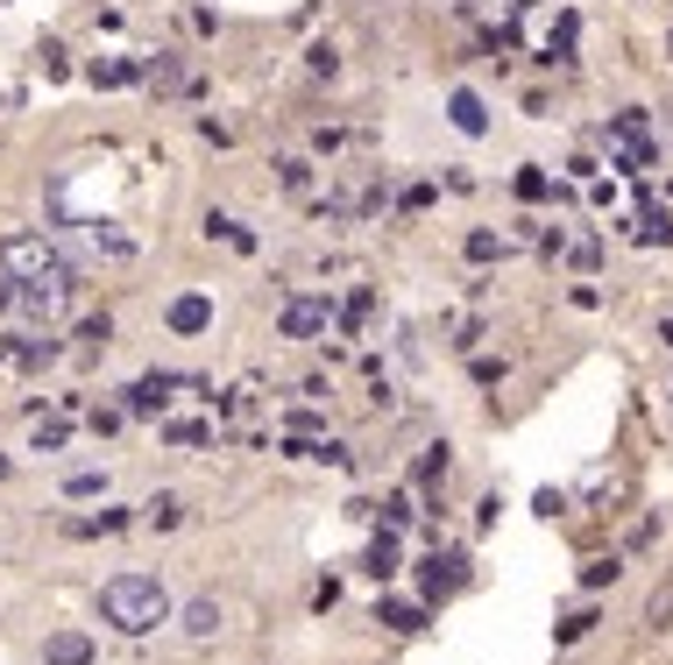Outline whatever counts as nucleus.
Returning <instances> with one entry per match:
<instances>
[{
  "mask_svg": "<svg viewBox=\"0 0 673 665\" xmlns=\"http://www.w3.org/2000/svg\"><path fill=\"white\" fill-rule=\"evenodd\" d=\"M100 616L113 623V631L142 637V631H157V623H170V595H164L157 574H113L100 588Z\"/></svg>",
  "mask_w": 673,
  "mask_h": 665,
  "instance_id": "f257e3e1",
  "label": "nucleus"
},
{
  "mask_svg": "<svg viewBox=\"0 0 673 665\" xmlns=\"http://www.w3.org/2000/svg\"><path fill=\"white\" fill-rule=\"evenodd\" d=\"M0 269H8L14 284H43V277H71L65 248H57L50 234H8V241H0Z\"/></svg>",
  "mask_w": 673,
  "mask_h": 665,
  "instance_id": "f03ea898",
  "label": "nucleus"
},
{
  "mask_svg": "<svg viewBox=\"0 0 673 665\" xmlns=\"http://www.w3.org/2000/svg\"><path fill=\"white\" fill-rule=\"evenodd\" d=\"M610 156H617L624 170H652V163H660V149H652L645 113H617V121H610Z\"/></svg>",
  "mask_w": 673,
  "mask_h": 665,
  "instance_id": "7ed1b4c3",
  "label": "nucleus"
},
{
  "mask_svg": "<svg viewBox=\"0 0 673 665\" xmlns=\"http://www.w3.org/2000/svg\"><path fill=\"white\" fill-rule=\"evenodd\" d=\"M326 326H334V305H326V298H291V305L277 311V332H284V340H319Z\"/></svg>",
  "mask_w": 673,
  "mask_h": 665,
  "instance_id": "20e7f679",
  "label": "nucleus"
},
{
  "mask_svg": "<svg viewBox=\"0 0 673 665\" xmlns=\"http://www.w3.org/2000/svg\"><path fill=\"white\" fill-rule=\"evenodd\" d=\"M71 290H79V277H43V284H14V298H22V311H36V319H57V311L71 305Z\"/></svg>",
  "mask_w": 673,
  "mask_h": 665,
  "instance_id": "39448f33",
  "label": "nucleus"
},
{
  "mask_svg": "<svg viewBox=\"0 0 673 665\" xmlns=\"http://www.w3.org/2000/svg\"><path fill=\"white\" fill-rule=\"evenodd\" d=\"M43 665H92V637H79V631H57V637L43 644Z\"/></svg>",
  "mask_w": 673,
  "mask_h": 665,
  "instance_id": "423d86ee",
  "label": "nucleus"
},
{
  "mask_svg": "<svg viewBox=\"0 0 673 665\" xmlns=\"http://www.w3.org/2000/svg\"><path fill=\"white\" fill-rule=\"evenodd\" d=\"M206 326H214V298H199V290H191V298L170 305V332H206Z\"/></svg>",
  "mask_w": 673,
  "mask_h": 665,
  "instance_id": "0eeeda50",
  "label": "nucleus"
},
{
  "mask_svg": "<svg viewBox=\"0 0 673 665\" xmlns=\"http://www.w3.org/2000/svg\"><path fill=\"white\" fill-rule=\"evenodd\" d=\"M461 566H468L461 553H433L426 559V595H454L461 588Z\"/></svg>",
  "mask_w": 673,
  "mask_h": 665,
  "instance_id": "6e6552de",
  "label": "nucleus"
},
{
  "mask_svg": "<svg viewBox=\"0 0 673 665\" xmlns=\"http://www.w3.org/2000/svg\"><path fill=\"white\" fill-rule=\"evenodd\" d=\"M170 389H178V376H142V383L128 389V410H164Z\"/></svg>",
  "mask_w": 673,
  "mask_h": 665,
  "instance_id": "1a4fd4ad",
  "label": "nucleus"
},
{
  "mask_svg": "<svg viewBox=\"0 0 673 665\" xmlns=\"http://www.w3.org/2000/svg\"><path fill=\"white\" fill-rule=\"evenodd\" d=\"M447 113H454V128H461V135H483V128H489V113H483V100H475V92H454Z\"/></svg>",
  "mask_w": 673,
  "mask_h": 665,
  "instance_id": "9d476101",
  "label": "nucleus"
},
{
  "mask_svg": "<svg viewBox=\"0 0 673 665\" xmlns=\"http://www.w3.org/2000/svg\"><path fill=\"white\" fill-rule=\"evenodd\" d=\"M206 234H214V241H227V248H241V256L256 248V234H248L241 220H227V212H206Z\"/></svg>",
  "mask_w": 673,
  "mask_h": 665,
  "instance_id": "9b49d317",
  "label": "nucleus"
},
{
  "mask_svg": "<svg viewBox=\"0 0 673 665\" xmlns=\"http://www.w3.org/2000/svg\"><path fill=\"white\" fill-rule=\"evenodd\" d=\"M376 623H383V631H418L426 616H418L412 602H376Z\"/></svg>",
  "mask_w": 673,
  "mask_h": 665,
  "instance_id": "f8f14e48",
  "label": "nucleus"
},
{
  "mask_svg": "<svg viewBox=\"0 0 673 665\" xmlns=\"http://www.w3.org/2000/svg\"><path fill=\"white\" fill-rule=\"evenodd\" d=\"M86 248H100V256H128V234H113L100 220H86Z\"/></svg>",
  "mask_w": 673,
  "mask_h": 665,
  "instance_id": "ddd939ff",
  "label": "nucleus"
},
{
  "mask_svg": "<svg viewBox=\"0 0 673 665\" xmlns=\"http://www.w3.org/2000/svg\"><path fill=\"white\" fill-rule=\"evenodd\" d=\"M645 623H652V631H666V623H673V580H660V588H652V602H645Z\"/></svg>",
  "mask_w": 673,
  "mask_h": 665,
  "instance_id": "4468645a",
  "label": "nucleus"
},
{
  "mask_svg": "<svg viewBox=\"0 0 673 665\" xmlns=\"http://www.w3.org/2000/svg\"><path fill=\"white\" fill-rule=\"evenodd\" d=\"M185 631H191V637H214V631H220V609H214V602H191V609H185Z\"/></svg>",
  "mask_w": 673,
  "mask_h": 665,
  "instance_id": "2eb2a0df",
  "label": "nucleus"
},
{
  "mask_svg": "<svg viewBox=\"0 0 673 665\" xmlns=\"http://www.w3.org/2000/svg\"><path fill=\"white\" fill-rule=\"evenodd\" d=\"M468 256L475 262H496V256H511V241H504V234H468Z\"/></svg>",
  "mask_w": 673,
  "mask_h": 665,
  "instance_id": "dca6fc26",
  "label": "nucleus"
},
{
  "mask_svg": "<svg viewBox=\"0 0 673 665\" xmlns=\"http://www.w3.org/2000/svg\"><path fill=\"white\" fill-rule=\"evenodd\" d=\"M284 191H298V199H305V191H313V163H298V156H284Z\"/></svg>",
  "mask_w": 673,
  "mask_h": 665,
  "instance_id": "f3484780",
  "label": "nucleus"
},
{
  "mask_svg": "<svg viewBox=\"0 0 673 665\" xmlns=\"http://www.w3.org/2000/svg\"><path fill=\"white\" fill-rule=\"evenodd\" d=\"M142 510H149V524H164V532H170V524L185 517V503L178 496H157V503H142Z\"/></svg>",
  "mask_w": 673,
  "mask_h": 665,
  "instance_id": "a211bd4d",
  "label": "nucleus"
},
{
  "mask_svg": "<svg viewBox=\"0 0 673 665\" xmlns=\"http://www.w3.org/2000/svg\"><path fill=\"white\" fill-rule=\"evenodd\" d=\"M121 510H100V517H79V524H71V532H79V538H92V532H121Z\"/></svg>",
  "mask_w": 673,
  "mask_h": 665,
  "instance_id": "6ab92c4d",
  "label": "nucleus"
},
{
  "mask_svg": "<svg viewBox=\"0 0 673 665\" xmlns=\"http://www.w3.org/2000/svg\"><path fill=\"white\" fill-rule=\"evenodd\" d=\"M369 574H376V580H390V574H397V545H390V538H376V553H369Z\"/></svg>",
  "mask_w": 673,
  "mask_h": 665,
  "instance_id": "aec40b11",
  "label": "nucleus"
},
{
  "mask_svg": "<svg viewBox=\"0 0 673 665\" xmlns=\"http://www.w3.org/2000/svg\"><path fill=\"white\" fill-rule=\"evenodd\" d=\"M617 574H624L617 559H588V566H582V580H588V588H603V580H617Z\"/></svg>",
  "mask_w": 673,
  "mask_h": 665,
  "instance_id": "412c9836",
  "label": "nucleus"
},
{
  "mask_svg": "<svg viewBox=\"0 0 673 665\" xmlns=\"http://www.w3.org/2000/svg\"><path fill=\"white\" fill-rule=\"evenodd\" d=\"M418 475H426V482H439V475H447V446H426V460H418Z\"/></svg>",
  "mask_w": 673,
  "mask_h": 665,
  "instance_id": "4be33fe9",
  "label": "nucleus"
},
{
  "mask_svg": "<svg viewBox=\"0 0 673 665\" xmlns=\"http://www.w3.org/2000/svg\"><path fill=\"white\" fill-rule=\"evenodd\" d=\"M170 439H178V446H206L214 433H206V425H170Z\"/></svg>",
  "mask_w": 673,
  "mask_h": 665,
  "instance_id": "5701e85b",
  "label": "nucleus"
},
{
  "mask_svg": "<svg viewBox=\"0 0 673 665\" xmlns=\"http://www.w3.org/2000/svg\"><path fill=\"white\" fill-rule=\"evenodd\" d=\"M92 78H100V86H128V78H135V64H100Z\"/></svg>",
  "mask_w": 673,
  "mask_h": 665,
  "instance_id": "b1692460",
  "label": "nucleus"
},
{
  "mask_svg": "<svg viewBox=\"0 0 673 665\" xmlns=\"http://www.w3.org/2000/svg\"><path fill=\"white\" fill-rule=\"evenodd\" d=\"M660 332H666V340H673V319H666V326H660Z\"/></svg>",
  "mask_w": 673,
  "mask_h": 665,
  "instance_id": "393cba45",
  "label": "nucleus"
},
{
  "mask_svg": "<svg viewBox=\"0 0 673 665\" xmlns=\"http://www.w3.org/2000/svg\"><path fill=\"white\" fill-rule=\"evenodd\" d=\"M0 467H8V460H0Z\"/></svg>",
  "mask_w": 673,
  "mask_h": 665,
  "instance_id": "a878e982",
  "label": "nucleus"
}]
</instances>
